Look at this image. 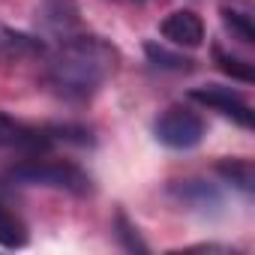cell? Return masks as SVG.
<instances>
[{
  "mask_svg": "<svg viewBox=\"0 0 255 255\" xmlns=\"http://www.w3.org/2000/svg\"><path fill=\"white\" fill-rule=\"evenodd\" d=\"M117 63L120 54L108 39L96 33L66 36L48 60V81L66 99H90L114 75Z\"/></svg>",
  "mask_w": 255,
  "mask_h": 255,
  "instance_id": "1",
  "label": "cell"
},
{
  "mask_svg": "<svg viewBox=\"0 0 255 255\" xmlns=\"http://www.w3.org/2000/svg\"><path fill=\"white\" fill-rule=\"evenodd\" d=\"M9 180L24 183V186H48V189H63L72 195H87L90 192V174L81 171L72 162L60 159H45L39 153H30L27 159L15 162L9 168Z\"/></svg>",
  "mask_w": 255,
  "mask_h": 255,
  "instance_id": "2",
  "label": "cell"
},
{
  "mask_svg": "<svg viewBox=\"0 0 255 255\" xmlns=\"http://www.w3.org/2000/svg\"><path fill=\"white\" fill-rule=\"evenodd\" d=\"M204 120L198 111L192 108H183V105H174V108H165L156 123H153V135L159 144L171 147V150H192L201 144L204 138Z\"/></svg>",
  "mask_w": 255,
  "mask_h": 255,
  "instance_id": "3",
  "label": "cell"
},
{
  "mask_svg": "<svg viewBox=\"0 0 255 255\" xmlns=\"http://www.w3.org/2000/svg\"><path fill=\"white\" fill-rule=\"evenodd\" d=\"M189 96H192L198 105L213 108V111H219L222 117L234 120L237 126H243V129H252L255 111H252V105L243 99V93H237V90H231V87H222V84H204V87H195Z\"/></svg>",
  "mask_w": 255,
  "mask_h": 255,
  "instance_id": "4",
  "label": "cell"
},
{
  "mask_svg": "<svg viewBox=\"0 0 255 255\" xmlns=\"http://www.w3.org/2000/svg\"><path fill=\"white\" fill-rule=\"evenodd\" d=\"M51 129H36L30 123L15 120L12 114L0 111V147L6 150H21V153H42L51 147Z\"/></svg>",
  "mask_w": 255,
  "mask_h": 255,
  "instance_id": "5",
  "label": "cell"
},
{
  "mask_svg": "<svg viewBox=\"0 0 255 255\" xmlns=\"http://www.w3.org/2000/svg\"><path fill=\"white\" fill-rule=\"evenodd\" d=\"M159 30L171 45L180 48H198L204 42V21L192 9H174L171 15H165Z\"/></svg>",
  "mask_w": 255,
  "mask_h": 255,
  "instance_id": "6",
  "label": "cell"
},
{
  "mask_svg": "<svg viewBox=\"0 0 255 255\" xmlns=\"http://www.w3.org/2000/svg\"><path fill=\"white\" fill-rule=\"evenodd\" d=\"M171 195H174L180 204H186V207H192V210H204V213L222 207V192H219V186L210 183V180H201V177H189V180L171 183Z\"/></svg>",
  "mask_w": 255,
  "mask_h": 255,
  "instance_id": "7",
  "label": "cell"
},
{
  "mask_svg": "<svg viewBox=\"0 0 255 255\" xmlns=\"http://www.w3.org/2000/svg\"><path fill=\"white\" fill-rule=\"evenodd\" d=\"M48 54L45 39L15 30L9 24H0V60H27V57H42Z\"/></svg>",
  "mask_w": 255,
  "mask_h": 255,
  "instance_id": "8",
  "label": "cell"
},
{
  "mask_svg": "<svg viewBox=\"0 0 255 255\" xmlns=\"http://www.w3.org/2000/svg\"><path fill=\"white\" fill-rule=\"evenodd\" d=\"M39 18L51 33H63L66 39L78 27V3L75 0H42Z\"/></svg>",
  "mask_w": 255,
  "mask_h": 255,
  "instance_id": "9",
  "label": "cell"
},
{
  "mask_svg": "<svg viewBox=\"0 0 255 255\" xmlns=\"http://www.w3.org/2000/svg\"><path fill=\"white\" fill-rule=\"evenodd\" d=\"M0 246L3 249H21L27 246V225L15 210H9L6 195H0Z\"/></svg>",
  "mask_w": 255,
  "mask_h": 255,
  "instance_id": "10",
  "label": "cell"
},
{
  "mask_svg": "<svg viewBox=\"0 0 255 255\" xmlns=\"http://www.w3.org/2000/svg\"><path fill=\"white\" fill-rule=\"evenodd\" d=\"M216 171H219V177L225 183H231L243 195H252V189H255V171H252L249 159H222L216 165Z\"/></svg>",
  "mask_w": 255,
  "mask_h": 255,
  "instance_id": "11",
  "label": "cell"
},
{
  "mask_svg": "<svg viewBox=\"0 0 255 255\" xmlns=\"http://www.w3.org/2000/svg\"><path fill=\"white\" fill-rule=\"evenodd\" d=\"M144 54H147V60H150L153 66H159V69H171V72H186V69H192V60H189V57H183V54H177V51H168V48L159 45V42H144Z\"/></svg>",
  "mask_w": 255,
  "mask_h": 255,
  "instance_id": "12",
  "label": "cell"
},
{
  "mask_svg": "<svg viewBox=\"0 0 255 255\" xmlns=\"http://www.w3.org/2000/svg\"><path fill=\"white\" fill-rule=\"evenodd\" d=\"M222 21L225 27L243 42V45H255V24H252V15L240 12V9H222Z\"/></svg>",
  "mask_w": 255,
  "mask_h": 255,
  "instance_id": "13",
  "label": "cell"
},
{
  "mask_svg": "<svg viewBox=\"0 0 255 255\" xmlns=\"http://www.w3.org/2000/svg\"><path fill=\"white\" fill-rule=\"evenodd\" d=\"M213 57H216V66H219L225 75H231V78H237V81H243V84H252V81H255L252 63H246V60H240V57H234V54H225L222 48H213Z\"/></svg>",
  "mask_w": 255,
  "mask_h": 255,
  "instance_id": "14",
  "label": "cell"
},
{
  "mask_svg": "<svg viewBox=\"0 0 255 255\" xmlns=\"http://www.w3.org/2000/svg\"><path fill=\"white\" fill-rule=\"evenodd\" d=\"M114 228H117V240H120L123 249H129V252H147V243L141 240L138 228H135L129 219H126V213H117Z\"/></svg>",
  "mask_w": 255,
  "mask_h": 255,
  "instance_id": "15",
  "label": "cell"
},
{
  "mask_svg": "<svg viewBox=\"0 0 255 255\" xmlns=\"http://www.w3.org/2000/svg\"><path fill=\"white\" fill-rule=\"evenodd\" d=\"M0 195H6V189H3V186H0Z\"/></svg>",
  "mask_w": 255,
  "mask_h": 255,
  "instance_id": "16",
  "label": "cell"
},
{
  "mask_svg": "<svg viewBox=\"0 0 255 255\" xmlns=\"http://www.w3.org/2000/svg\"><path fill=\"white\" fill-rule=\"evenodd\" d=\"M129 3H141V0H129Z\"/></svg>",
  "mask_w": 255,
  "mask_h": 255,
  "instance_id": "17",
  "label": "cell"
}]
</instances>
